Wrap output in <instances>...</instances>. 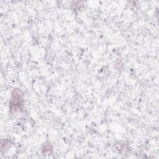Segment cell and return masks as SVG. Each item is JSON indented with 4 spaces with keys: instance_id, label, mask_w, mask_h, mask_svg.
<instances>
[{
    "instance_id": "1",
    "label": "cell",
    "mask_w": 159,
    "mask_h": 159,
    "mask_svg": "<svg viewBox=\"0 0 159 159\" xmlns=\"http://www.w3.org/2000/svg\"><path fill=\"white\" fill-rule=\"evenodd\" d=\"M12 98L11 102V111L12 113L20 111L23 106V93L19 89H14L12 93Z\"/></svg>"
},
{
    "instance_id": "2",
    "label": "cell",
    "mask_w": 159,
    "mask_h": 159,
    "mask_svg": "<svg viewBox=\"0 0 159 159\" xmlns=\"http://www.w3.org/2000/svg\"><path fill=\"white\" fill-rule=\"evenodd\" d=\"M52 147L50 143H47L46 145H45L42 148V152L43 153L45 154H50L52 153Z\"/></svg>"
}]
</instances>
